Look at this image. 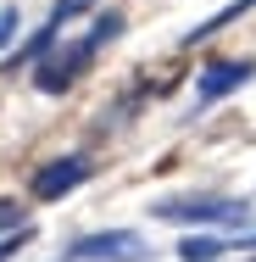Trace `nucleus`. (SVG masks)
<instances>
[{
    "mask_svg": "<svg viewBox=\"0 0 256 262\" xmlns=\"http://www.w3.org/2000/svg\"><path fill=\"white\" fill-rule=\"evenodd\" d=\"M151 257L156 246L134 229H101V234H84L61 251V262H151Z\"/></svg>",
    "mask_w": 256,
    "mask_h": 262,
    "instance_id": "f257e3e1",
    "label": "nucleus"
},
{
    "mask_svg": "<svg viewBox=\"0 0 256 262\" xmlns=\"http://www.w3.org/2000/svg\"><path fill=\"white\" fill-rule=\"evenodd\" d=\"M117 34H123V17H117V11H106V17H95V28H89V39H95V45H111Z\"/></svg>",
    "mask_w": 256,
    "mask_h": 262,
    "instance_id": "0eeeda50",
    "label": "nucleus"
},
{
    "mask_svg": "<svg viewBox=\"0 0 256 262\" xmlns=\"http://www.w3.org/2000/svg\"><path fill=\"white\" fill-rule=\"evenodd\" d=\"M95 39L84 34V39H73V45H61V51H45L34 61V84L45 90V95H61V90H73L84 73H89V61H95Z\"/></svg>",
    "mask_w": 256,
    "mask_h": 262,
    "instance_id": "7ed1b4c3",
    "label": "nucleus"
},
{
    "mask_svg": "<svg viewBox=\"0 0 256 262\" xmlns=\"http://www.w3.org/2000/svg\"><path fill=\"white\" fill-rule=\"evenodd\" d=\"M156 217L167 223H223V229H251V207L245 201H228V195H190V201H156Z\"/></svg>",
    "mask_w": 256,
    "mask_h": 262,
    "instance_id": "f03ea898",
    "label": "nucleus"
},
{
    "mask_svg": "<svg viewBox=\"0 0 256 262\" xmlns=\"http://www.w3.org/2000/svg\"><path fill=\"white\" fill-rule=\"evenodd\" d=\"M223 251H234V246H228V240H212V234L178 240V257H184V262H223Z\"/></svg>",
    "mask_w": 256,
    "mask_h": 262,
    "instance_id": "423d86ee",
    "label": "nucleus"
},
{
    "mask_svg": "<svg viewBox=\"0 0 256 262\" xmlns=\"http://www.w3.org/2000/svg\"><path fill=\"white\" fill-rule=\"evenodd\" d=\"M84 179H89V162L84 157H56V162H45V167L34 173L28 195H34V201H61V195H73Z\"/></svg>",
    "mask_w": 256,
    "mask_h": 262,
    "instance_id": "20e7f679",
    "label": "nucleus"
},
{
    "mask_svg": "<svg viewBox=\"0 0 256 262\" xmlns=\"http://www.w3.org/2000/svg\"><path fill=\"white\" fill-rule=\"evenodd\" d=\"M22 223H28V207H17L11 195H0V229L11 234V229H22Z\"/></svg>",
    "mask_w": 256,
    "mask_h": 262,
    "instance_id": "6e6552de",
    "label": "nucleus"
},
{
    "mask_svg": "<svg viewBox=\"0 0 256 262\" xmlns=\"http://www.w3.org/2000/svg\"><path fill=\"white\" fill-rule=\"evenodd\" d=\"M17 28H22V17H17V6H0V51L17 39Z\"/></svg>",
    "mask_w": 256,
    "mask_h": 262,
    "instance_id": "1a4fd4ad",
    "label": "nucleus"
},
{
    "mask_svg": "<svg viewBox=\"0 0 256 262\" xmlns=\"http://www.w3.org/2000/svg\"><path fill=\"white\" fill-rule=\"evenodd\" d=\"M84 6H89V0H84Z\"/></svg>",
    "mask_w": 256,
    "mask_h": 262,
    "instance_id": "9b49d317",
    "label": "nucleus"
},
{
    "mask_svg": "<svg viewBox=\"0 0 256 262\" xmlns=\"http://www.w3.org/2000/svg\"><path fill=\"white\" fill-rule=\"evenodd\" d=\"M234 251H256V234H240V246Z\"/></svg>",
    "mask_w": 256,
    "mask_h": 262,
    "instance_id": "9d476101",
    "label": "nucleus"
},
{
    "mask_svg": "<svg viewBox=\"0 0 256 262\" xmlns=\"http://www.w3.org/2000/svg\"><path fill=\"white\" fill-rule=\"evenodd\" d=\"M251 78H256V61H212L201 78H195V106H217L223 95L245 90Z\"/></svg>",
    "mask_w": 256,
    "mask_h": 262,
    "instance_id": "39448f33",
    "label": "nucleus"
}]
</instances>
